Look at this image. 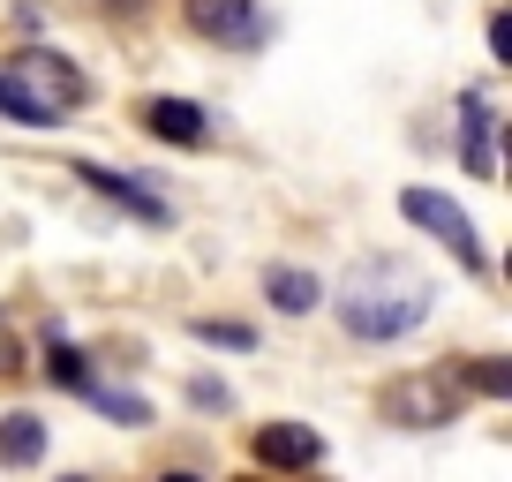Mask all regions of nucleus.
Listing matches in <instances>:
<instances>
[{
  "instance_id": "1",
  "label": "nucleus",
  "mask_w": 512,
  "mask_h": 482,
  "mask_svg": "<svg viewBox=\"0 0 512 482\" xmlns=\"http://www.w3.org/2000/svg\"><path fill=\"white\" fill-rule=\"evenodd\" d=\"M430 317V279H415L407 264L377 257L339 287V324L354 339H407L415 324Z\"/></svg>"
},
{
  "instance_id": "2",
  "label": "nucleus",
  "mask_w": 512,
  "mask_h": 482,
  "mask_svg": "<svg viewBox=\"0 0 512 482\" xmlns=\"http://www.w3.org/2000/svg\"><path fill=\"white\" fill-rule=\"evenodd\" d=\"M8 76H16L23 91H31L38 106L53 113V121H61V113H76V106H83V91H91V83H83V68L68 61V53H53V46H31L16 68H8Z\"/></svg>"
},
{
  "instance_id": "3",
  "label": "nucleus",
  "mask_w": 512,
  "mask_h": 482,
  "mask_svg": "<svg viewBox=\"0 0 512 482\" xmlns=\"http://www.w3.org/2000/svg\"><path fill=\"white\" fill-rule=\"evenodd\" d=\"M452 407H460V385L452 377H400V385H384V415L400 422V430H437V422H452Z\"/></svg>"
},
{
  "instance_id": "4",
  "label": "nucleus",
  "mask_w": 512,
  "mask_h": 482,
  "mask_svg": "<svg viewBox=\"0 0 512 482\" xmlns=\"http://www.w3.org/2000/svg\"><path fill=\"white\" fill-rule=\"evenodd\" d=\"M400 211H407L415 226H430V234L445 241V249L467 264V272H482V241H475V219H467V211L452 204V196H437V189H407V196H400Z\"/></svg>"
},
{
  "instance_id": "5",
  "label": "nucleus",
  "mask_w": 512,
  "mask_h": 482,
  "mask_svg": "<svg viewBox=\"0 0 512 482\" xmlns=\"http://www.w3.org/2000/svg\"><path fill=\"white\" fill-rule=\"evenodd\" d=\"M144 129L159 136V144L196 151V144L211 136V113H204V106H189V98H144Z\"/></svg>"
},
{
  "instance_id": "6",
  "label": "nucleus",
  "mask_w": 512,
  "mask_h": 482,
  "mask_svg": "<svg viewBox=\"0 0 512 482\" xmlns=\"http://www.w3.org/2000/svg\"><path fill=\"white\" fill-rule=\"evenodd\" d=\"M189 31L219 46H256V0H189Z\"/></svg>"
},
{
  "instance_id": "7",
  "label": "nucleus",
  "mask_w": 512,
  "mask_h": 482,
  "mask_svg": "<svg viewBox=\"0 0 512 482\" xmlns=\"http://www.w3.org/2000/svg\"><path fill=\"white\" fill-rule=\"evenodd\" d=\"M317 430H309V422H264V430H256V460L264 467H317Z\"/></svg>"
},
{
  "instance_id": "8",
  "label": "nucleus",
  "mask_w": 512,
  "mask_h": 482,
  "mask_svg": "<svg viewBox=\"0 0 512 482\" xmlns=\"http://www.w3.org/2000/svg\"><path fill=\"white\" fill-rule=\"evenodd\" d=\"M83 181H91L98 196H113V204H128L136 219H151V226H166V219H174V211H166V196L136 189V181H128V174H113V166H91V159H83Z\"/></svg>"
},
{
  "instance_id": "9",
  "label": "nucleus",
  "mask_w": 512,
  "mask_h": 482,
  "mask_svg": "<svg viewBox=\"0 0 512 482\" xmlns=\"http://www.w3.org/2000/svg\"><path fill=\"white\" fill-rule=\"evenodd\" d=\"M46 460V422L38 415H0V467H38Z\"/></svg>"
},
{
  "instance_id": "10",
  "label": "nucleus",
  "mask_w": 512,
  "mask_h": 482,
  "mask_svg": "<svg viewBox=\"0 0 512 482\" xmlns=\"http://www.w3.org/2000/svg\"><path fill=\"white\" fill-rule=\"evenodd\" d=\"M264 294H272L287 317H309V309L324 302V287H317V272H294V264H272L264 272Z\"/></svg>"
},
{
  "instance_id": "11",
  "label": "nucleus",
  "mask_w": 512,
  "mask_h": 482,
  "mask_svg": "<svg viewBox=\"0 0 512 482\" xmlns=\"http://www.w3.org/2000/svg\"><path fill=\"white\" fill-rule=\"evenodd\" d=\"M460 113H467V121H460V129H467V166H475V174H490V98L467 91Z\"/></svg>"
},
{
  "instance_id": "12",
  "label": "nucleus",
  "mask_w": 512,
  "mask_h": 482,
  "mask_svg": "<svg viewBox=\"0 0 512 482\" xmlns=\"http://www.w3.org/2000/svg\"><path fill=\"white\" fill-rule=\"evenodd\" d=\"M0 113H8V121H23V129H53V113L38 106L31 91H23V83L8 76V68H0Z\"/></svg>"
},
{
  "instance_id": "13",
  "label": "nucleus",
  "mask_w": 512,
  "mask_h": 482,
  "mask_svg": "<svg viewBox=\"0 0 512 482\" xmlns=\"http://www.w3.org/2000/svg\"><path fill=\"white\" fill-rule=\"evenodd\" d=\"M467 385L490 392V400H505V392H512V370H505V362H475V370H467Z\"/></svg>"
},
{
  "instance_id": "14",
  "label": "nucleus",
  "mask_w": 512,
  "mask_h": 482,
  "mask_svg": "<svg viewBox=\"0 0 512 482\" xmlns=\"http://www.w3.org/2000/svg\"><path fill=\"white\" fill-rule=\"evenodd\" d=\"M91 392V407H106L113 422H144V400H128V392H98V385H83Z\"/></svg>"
},
{
  "instance_id": "15",
  "label": "nucleus",
  "mask_w": 512,
  "mask_h": 482,
  "mask_svg": "<svg viewBox=\"0 0 512 482\" xmlns=\"http://www.w3.org/2000/svg\"><path fill=\"white\" fill-rule=\"evenodd\" d=\"M196 339H211V347H249V324H211V317H196Z\"/></svg>"
},
{
  "instance_id": "16",
  "label": "nucleus",
  "mask_w": 512,
  "mask_h": 482,
  "mask_svg": "<svg viewBox=\"0 0 512 482\" xmlns=\"http://www.w3.org/2000/svg\"><path fill=\"white\" fill-rule=\"evenodd\" d=\"M53 377H61V385H91V377H83V362H76V354H68V347H53Z\"/></svg>"
},
{
  "instance_id": "17",
  "label": "nucleus",
  "mask_w": 512,
  "mask_h": 482,
  "mask_svg": "<svg viewBox=\"0 0 512 482\" xmlns=\"http://www.w3.org/2000/svg\"><path fill=\"white\" fill-rule=\"evenodd\" d=\"M490 53H497V61H512V16H505V8L490 16Z\"/></svg>"
},
{
  "instance_id": "18",
  "label": "nucleus",
  "mask_w": 512,
  "mask_h": 482,
  "mask_svg": "<svg viewBox=\"0 0 512 482\" xmlns=\"http://www.w3.org/2000/svg\"><path fill=\"white\" fill-rule=\"evenodd\" d=\"M8 370H23V347H16L8 332H0V377H8Z\"/></svg>"
},
{
  "instance_id": "19",
  "label": "nucleus",
  "mask_w": 512,
  "mask_h": 482,
  "mask_svg": "<svg viewBox=\"0 0 512 482\" xmlns=\"http://www.w3.org/2000/svg\"><path fill=\"white\" fill-rule=\"evenodd\" d=\"M159 482H204V475H189V467H174V475H159Z\"/></svg>"
},
{
  "instance_id": "20",
  "label": "nucleus",
  "mask_w": 512,
  "mask_h": 482,
  "mask_svg": "<svg viewBox=\"0 0 512 482\" xmlns=\"http://www.w3.org/2000/svg\"><path fill=\"white\" fill-rule=\"evenodd\" d=\"M68 482H83V475H68Z\"/></svg>"
}]
</instances>
